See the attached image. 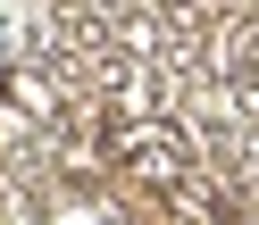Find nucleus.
Wrapping results in <instances>:
<instances>
[{
  "label": "nucleus",
  "instance_id": "f257e3e1",
  "mask_svg": "<svg viewBox=\"0 0 259 225\" xmlns=\"http://www.w3.org/2000/svg\"><path fill=\"white\" fill-rule=\"evenodd\" d=\"M0 100H17L25 117H59V92L42 84L34 67H9V75H0Z\"/></svg>",
  "mask_w": 259,
  "mask_h": 225
}]
</instances>
